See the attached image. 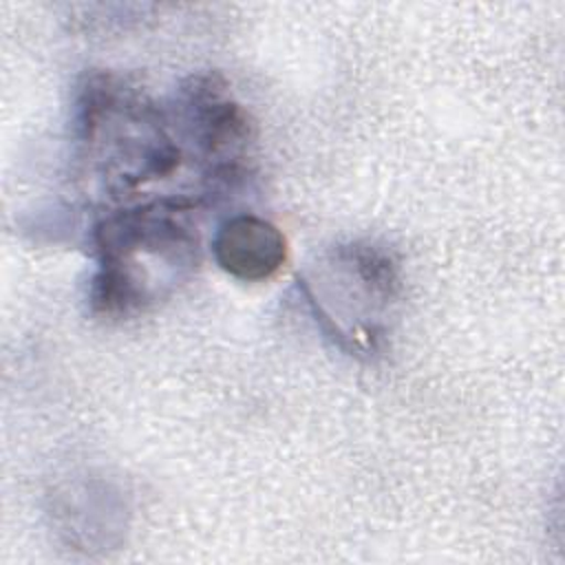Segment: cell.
<instances>
[{
    "label": "cell",
    "instance_id": "7a4b0ae2",
    "mask_svg": "<svg viewBox=\"0 0 565 565\" xmlns=\"http://www.w3.org/2000/svg\"><path fill=\"white\" fill-rule=\"evenodd\" d=\"M75 124L79 161L113 201L172 177L185 157L168 110L115 75L84 82Z\"/></svg>",
    "mask_w": 565,
    "mask_h": 565
},
{
    "label": "cell",
    "instance_id": "277c9868",
    "mask_svg": "<svg viewBox=\"0 0 565 565\" xmlns=\"http://www.w3.org/2000/svg\"><path fill=\"white\" fill-rule=\"evenodd\" d=\"M168 115L183 150L192 146L207 192L234 190L245 179L256 128L247 110L227 95L221 77H190L177 90Z\"/></svg>",
    "mask_w": 565,
    "mask_h": 565
},
{
    "label": "cell",
    "instance_id": "5b68a950",
    "mask_svg": "<svg viewBox=\"0 0 565 565\" xmlns=\"http://www.w3.org/2000/svg\"><path fill=\"white\" fill-rule=\"evenodd\" d=\"M212 254L225 274L243 282H263L285 265L287 238L267 218L234 214L216 227Z\"/></svg>",
    "mask_w": 565,
    "mask_h": 565
},
{
    "label": "cell",
    "instance_id": "3957f363",
    "mask_svg": "<svg viewBox=\"0 0 565 565\" xmlns=\"http://www.w3.org/2000/svg\"><path fill=\"white\" fill-rule=\"evenodd\" d=\"M305 298L342 349L375 353L399 296V267L393 256L371 243L338 245L300 280Z\"/></svg>",
    "mask_w": 565,
    "mask_h": 565
},
{
    "label": "cell",
    "instance_id": "6da1fadb",
    "mask_svg": "<svg viewBox=\"0 0 565 565\" xmlns=\"http://www.w3.org/2000/svg\"><path fill=\"white\" fill-rule=\"evenodd\" d=\"M196 201L161 196L104 214L93 227L97 271L90 309L104 318H130L168 296L199 263Z\"/></svg>",
    "mask_w": 565,
    "mask_h": 565
}]
</instances>
